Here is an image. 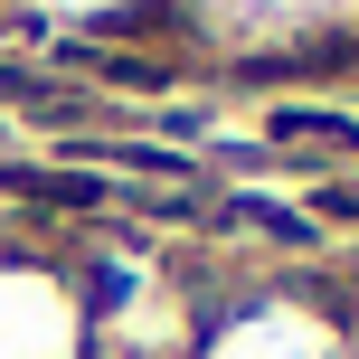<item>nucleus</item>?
Here are the masks:
<instances>
[{
    "instance_id": "obj_1",
    "label": "nucleus",
    "mask_w": 359,
    "mask_h": 359,
    "mask_svg": "<svg viewBox=\"0 0 359 359\" xmlns=\"http://www.w3.org/2000/svg\"><path fill=\"white\" fill-rule=\"evenodd\" d=\"M198 359H350V322L303 293H236V303H208Z\"/></svg>"
},
{
    "instance_id": "obj_2",
    "label": "nucleus",
    "mask_w": 359,
    "mask_h": 359,
    "mask_svg": "<svg viewBox=\"0 0 359 359\" xmlns=\"http://www.w3.org/2000/svg\"><path fill=\"white\" fill-rule=\"evenodd\" d=\"M0 359H86V284L48 255H0Z\"/></svg>"
}]
</instances>
